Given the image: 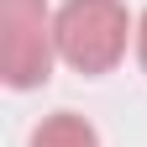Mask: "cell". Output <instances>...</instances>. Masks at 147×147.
Here are the masks:
<instances>
[{"mask_svg":"<svg viewBox=\"0 0 147 147\" xmlns=\"http://www.w3.org/2000/svg\"><path fill=\"white\" fill-rule=\"evenodd\" d=\"M131 16L121 0H63L53 16V37H58V58L79 74H110L126 58L131 42Z\"/></svg>","mask_w":147,"mask_h":147,"instance_id":"1","label":"cell"},{"mask_svg":"<svg viewBox=\"0 0 147 147\" xmlns=\"http://www.w3.org/2000/svg\"><path fill=\"white\" fill-rule=\"evenodd\" d=\"M58 37H53L47 0H0V74L11 89L47 84Z\"/></svg>","mask_w":147,"mask_h":147,"instance_id":"2","label":"cell"},{"mask_svg":"<svg viewBox=\"0 0 147 147\" xmlns=\"http://www.w3.org/2000/svg\"><path fill=\"white\" fill-rule=\"evenodd\" d=\"M32 147H100V137H95V126H89L84 116L58 110V116H47L32 131Z\"/></svg>","mask_w":147,"mask_h":147,"instance_id":"3","label":"cell"},{"mask_svg":"<svg viewBox=\"0 0 147 147\" xmlns=\"http://www.w3.org/2000/svg\"><path fill=\"white\" fill-rule=\"evenodd\" d=\"M137 58H142V68H147V11H142V21H137Z\"/></svg>","mask_w":147,"mask_h":147,"instance_id":"4","label":"cell"}]
</instances>
